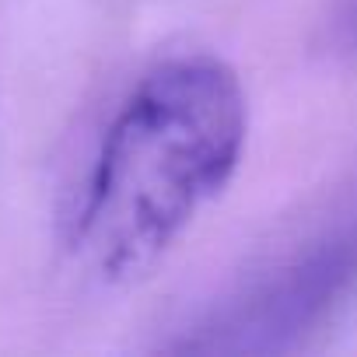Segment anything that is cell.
Instances as JSON below:
<instances>
[{
  "label": "cell",
  "instance_id": "6da1fadb",
  "mask_svg": "<svg viewBox=\"0 0 357 357\" xmlns=\"http://www.w3.org/2000/svg\"><path fill=\"white\" fill-rule=\"evenodd\" d=\"M249 140L238 70L214 53H172L105 112L60 207V249L95 287L158 270L231 186Z\"/></svg>",
  "mask_w": 357,
  "mask_h": 357
},
{
  "label": "cell",
  "instance_id": "7a4b0ae2",
  "mask_svg": "<svg viewBox=\"0 0 357 357\" xmlns=\"http://www.w3.org/2000/svg\"><path fill=\"white\" fill-rule=\"evenodd\" d=\"M357 280V221L315 235L298 252L256 273L238 294L214 308L183 350L200 354H273L294 347Z\"/></svg>",
  "mask_w": 357,
  "mask_h": 357
}]
</instances>
